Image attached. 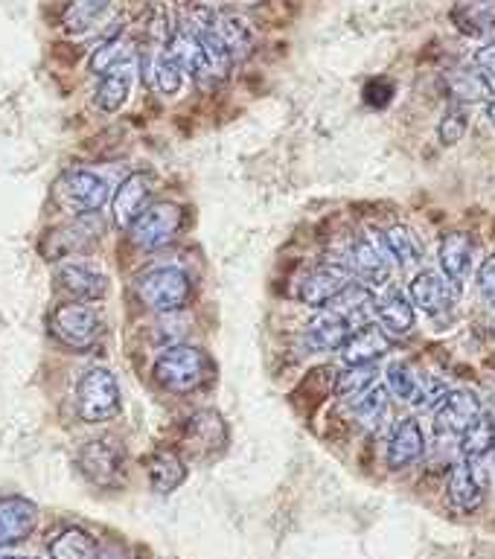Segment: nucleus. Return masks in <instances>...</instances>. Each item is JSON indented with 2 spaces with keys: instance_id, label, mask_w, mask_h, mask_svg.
Returning a JSON list of instances; mask_svg holds the SVG:
<instances>
[{
  "instance_id": "6e6552de",
  "label": "nucleus",
  "mask_w": 495,
  "mask_h": 559,
  "mask_svg": "<svg viewBox=\"0 0 495 559\" xmlns=\"http://www.w3.org/2000/svg\"><path fill=\"white\" fill-rule=\"evenodd\" d=\"M79 469L94 487L114 489L122 484V466H126V452L117 437H99L82 445L76 457Z\"/></svg>"
},
{
  "instance_id": "a211bd4d",
  "label": "nucleus",
  "mask_w": 495,
  "mask_h": 559,
  "mask_svg": "<svg viewBox=\"0 0 495 559\" xmlns=\"http://www.w3.org/2000/svg\"><path fill=\"white\" fill-rule=\"evenodd\" d=\"M423 454H426V437H423L420 423L414 417L400 419L391 428V437H388V452H385L388 469H409L411 463H417Z\"/></svg>"
},
{
  "instance_id": "9d476101",
  "label": "nucleus",
  "mask_w": 495,
  "mask_h": 559,
  "mask_svg": "<svg viewBox=\"0 0 495 559\" xmlns=\"http://www.w3.org/2000/svg\"><path fill=\"white\" fill-rule=\"evenodd\" d=\"M350 283H353V274H350L347 262L323 260L321 265H315V269L300 280L297 297H300L306 306L327 309V306H330L332 300H335V297L350 286Z\"/></svg>"
},
{
  "instance_id": "79ce46f5",
  "label": "nucleus",
  "mask_w": 495,
  "mask_h": 559,
  "mask_svg": "<svg viewBox=\"0 0 495 559\" xmlns=\"http://www.w3.org/2000/svg\"><path fill=\"white\" fill-rule=\"evenodd\" d=\"M94 559H131V554L120 542H103V545H96Z\"/></svg>"
},
{
  "instance_id": "f8f14e48",
  "label": "nucleus",
  "mask_w": 495,
  "mask_h": 559,
  "mask_svg": "<svg viewBox=\"0 0 495 559\" xmlns=\"http://www.w3.org/2000/svg\"><path fill=\"white\" fill-rule=\"evenodd\" d=\"M458 297H461V286H452L444 274H437L432 269L414 274L409 286V300L414 304V309H423L432 318L452 312Z\"/></svg>"
},
{
  "instance_id": "a878e982",
  "label": "nucleus",
  "mask_w": 495,
  "mask_h": 559,
  "mask_svg": "<svg viewBox=\"0 0 495 559\" xmlns=\"http://www.w3.org/2000/svg\"><path fill=\"white\" fill-rule=\"evenodd\" d=\"M187 480V463L173 449H157L149 457V484L157 496H169Z\"/></svg>"
},
{
  "instance_id": "b1692460",
  "label": "nucleus",
  "mask_w": 495,
  "mask_h": 559,
  "mask_svg": "<svg viewBox=\"0 0 495 559\" xmlns=\"http://www.w3.org/2000/svg\"><path fill=\"white\" fill-rule=\"evenodd\" d=\"M472 239L467 234H446L440 239V271L452 286H461L472 271Z\"/></svg>"
},
{
  "instance_id": "37998d69",
  "label": "nucleus",
  "mask_w": 495,
  "mask_h": 559,
  "mask_svg": "<svg viewBox=\"0 0 495 559\" xmlns=\"http://www.w3.org/2000/svg\"><path fill=\"white\" fill-rule=\"evenodd\" d=\"M487 114H490V120H493V126H495V96L487 103Z\"/></svg>"
},
{
  "instance_id": "c756f323",
  "label": "nucleus",
  "mask_w": 495,
  "mask_h": 559,
  "mask_svg": "<svg viewBox=\"0 0 495 559\" xmlns=\"http://www.w3.org/2000/svg\"><path fill=\"white\" fill-rule=\"evenodd\" d=\"M131 73H134V61L122 64V68L111 70V73H105L99 79V87H96V105H99V111L117 114L122 105L129 103Z\"/></svg>"
},
{
  "instance_id": "7ed1b4c3",
  "label": "nucleus",
  "mask_w": 495,
  "mask_h": 559,
  "mask_svg": "<svg viewBox=\"0 0 495 559\" xmlns=\"http://www.w3.org/2000/svg\"><path fill=\"white\" fill-rule=\"evenodd\" d=\"M122 393L120 382L111 370L91 367L82 373L76 388V411L85 423H108L120 414Z\"/></svg>"
},
{
  "instance_id": "20e7f679",
  "label": "nucleus",
  "mask_w": 495,
  "mask_h": 559,
  "mask_svg": "<svg viewBox=\"0 0 495 559\" xmlns=\"http://www.w3.org/2000/svg\"><path fill=\"white\" fill-rule=\"evenodd\" d=\"M99 236H103V218H99V213L73 216L44 234L42 253L52 262L70 260V257L91 251L99 242Z\"/></svg>"
},
{
  "instance_id": "9b49d317",
  "label": "nucleus",
  "mask_w": 495,
  "mask_h": 559,
  "mask_svg": "<svg viewBox=\"0 0 495 559\" xmlns=\"http://www.w3.org/2000/svg\"><path fill=\"white\" fill-rule=\"evenodd\" d=\"M481 417H484V405H481L479 396L467 388H458V391L446 393L444 400L435 405V431L440 437L458 440Z\"/></svg>"
},
{
  "instance_id": "cd10ccee",
  "label": "nucleus",
  "mask_w": 495,
  "mask_h": 559,
  "mask_svg": "<svg viewBox=\"0 0 495 559\" xmlns=\"http://www.w3.org/2000/svg\"><path fill=\"white\" fill-rule=\"evenodd\" d=\"M327 309L339 312L341 318L353 326V330H358V326H365L367 314L376 309V297L374 292H370L367 286H362V283H350V286L344 288V292H341V295L327 306Z\"/></svg>"
},
{
  "instance_id": "2eb2a0df",
  "label": "nucleus",
  "mask_w": 495,
  "mask_h": 559,
  "mask_svg": "<svg viewBox=\"0 0 495 559\" xmlns=\"http://www.w3.org/2000/svg\"><path fill=\"white\" fill-rule=\"evenodd\" d=\"M56 283L68 292L73 300L91 304V300H103L108 295V274L103 269H96L91 262H64L56 271Z\"/></svg>"
},
{
  "instance_id": "c85d7f7f",
  "label": "nucleus",
  "mask_w": 495,
  "mask_h": 559,
  "mask_svg": "<svg viewBox=\"0 0 495 559\" xmlns=\"http://www.w3.org/2000/svg\"><path fill=\"white\" fill-rule=\"evenodd\" d=\"M455 26L472 38H487L495 35V0H472L452 9Z\"/></svg>"
},
{
  "instance_id": "1a4fd4ad",
  "label": "nucleus",
  "mask_w": 495,
  "mask_h": 559,
  "mask_svg": "<svg viewBox=\"0 0 495 559\" xmlns=\"http://www.w3.org/2000/svg\"><path fill=\"white\" fill-rule=\"evenodd\" d=\"M385 379H388L391 396L411 402V405H423V408H435L437 402L449 393L440 379L417 373V367H411L409 361H391L385 370Z\"/></svg>"
},
{
  "instance_id": "39448f33",
  "label": "nucleus",
  "mask_w": 495,
  "mask_h": 559,
  "mask_svg": "<svg viewBox=\"0 0 495 559\" xmlns=\"http://www.w3.org/2000/svg\"><path fill=\"white\" fill-rule=\"evenodd\" d=\"M56 199L73 216H87V213H99L108 204L111 187L103 175L91 169H68L56 181Z\"/></svg>"
},
{
  "instance_id": "ddd939ff",
  "label": "nucleus",
  "mask_w": 495,
  "mask_h": 559,
  "mask_svg": "<svg viewBox=\"0 0 495 559\" xmlns=\"http://www.w3.org/2000/svg\"><path fill=\"white\" fill-rule=\"evenodd\" d=\"M166 52H169V59L181 68V73H190V79H196L201 87L216 85L222 73L216 70V64L210 61V56L204 52L199 41H196V35L190 29H175L169 44H166Z\"/></svg>"
},
{
  "instance_id": "f03ea898",
  "label": "nucleus",
  "mask_w": 495,
  "mask_h": 559,
  "mask_svg": "<svg viewBox=\"0 0 495 559\" xmlns=\"http://www.w3.org/2000/svg\"><path fill=\"white\" fill-rule=\"evenodd\" d=\"M134 292H138L140 304L152 312L175 314L192 300V280L187 271L166 265V269H152L140 274Z\"/></svg>"
},
{
  "instance_id": "bb28decb",
  "label": "nucleus",
  "mask_w": 495,
  "mask_h": 559,
  "mask_svg": "<svg viewBox=\"0 0 495 559\" xmlns=\"http://www.w3.org/2000/svg\"><path fill=\"white\" fill-rule=\"evenodd\" d=\"M353 414L367 431H385L391 426V393L385 384H374L370 391L353 400Z\"/></svg>"
},
{
  "instance_id": "49530a36",
  "label": "nucleus",
  "mask_w": 495,
  "mask_h": 559,
  "mask_svg": "<svg viewBox=\"0 0 495 559\" xmlns=\"http://www.w3.org/2000/svg\"><path fill=\"white\" fill-rule=\"evenodd\" d=\"M493 304H495V295H493Z\"/></svg>"
},
{
  "instance_id": "6ab92c4d",
  "label": "nucleus",
  "mask_w": 495,
  "mask_h": 559,
  "mask_svg": "<svg viewBox=\"0 0 495 559\" xmlns=\"http://www.w3.org/2000/svg\"><path fill=\"white\" fill-rule=\"evenodd\" d=\"M376 318H379V330L388 335V338H405L414 330L417 323V312H414V304L409 300L405 292L400 288H388L379 300H376Z\"/></svg>"
},
{
  "instance_id": "4468645a",
  "label": "nucleus",
  "mask_w": 495,
  "mask_h": 559,
  "mask_svg": "<svg viewBox=\"0 0 495 559\" xmlns=\"http://www.w3.org/2000/svg\"><path fill=\"white\" fill-rule=\"evenodd\" d=\"M347 269L353 277L362 280V286H385L391 280V260L382 245L370 236H356L350 245Z\"/></svg>"
},
{
  "instance_id": "ea45409f",
  "label": "nucleus",
  "mask_w": 495,
  "mask_h": 559,
  "mask_svg": "<svg viewBox=\"0 0 495 559\" xmlns=\"http://www.w3.org/2000/svg\"><path fill=\"white\" fill-rule=\"evenodd\" d=\"M475 73L481 76V82L487 85L490 96H495V41H487L475 52Z\"/></svg>"
},
{
  "instance_id": "423d86ee",
  "label": "nucleus",
  "mask_w": 495,
  "mask_h": 559,
  "mask_svg": "<svg viewBox=\"0 0 495 559\" xmlns=\"http://www.w3.org/2000/svg\"><path fill=\"white\" fill-rule=\"evenodd\" d=\"M50 332L64 347L85 349L99 338L103 314L96 312V306L82 304V300H68V304L56 306L50 312Z\"/></svg>"
},
{
  "instance_id": "4be33fe9",
  "label": "nucleus",
  "mask_w": 495,
  "mask_h": 559,
  "mask_svg": "<svg viewBox=\"0 0 495 559\" xmlns=\"http://www.w3.org/2000/svg\"><path fill=\"white\" fill-rule=\"evenodd\" d=\"M484 492H487V487L481 484L475 475L470 472V466L467 463H455L452 469H449V480H446V498H449V504H452V510H458V513H479L481 504H484Z\"/></svg>"
},
{
  "instance_id": "f704fd0d",
  "label": "nucleus",
  "mask_w": 495,
  "mask_h": 559,
  "mask_svg": "<svg viewBox=\"0 0 495 559\" xmlns=\"http://www.w3.org/2000/svg\"><path fill=\"white\" fill-rule=\"evenodd\" d=\"M187 435L196 437V443L204 445V449L222 445L227 440L225 423H222L216 411H199V414H192V419H187Z\"/></svg>"
},
{
  "instance_id": "0eeeda50",
  "label": "nucleus",
  "mask_w": 495,
  "mask_h": 559,
  "mask_svg": "<svg viewBox=\"0 0 495 559\" xmlns=\"http://www.w3.org/2000/svg\"><path fill=\"white\" fill-rule=\"evenodd\" d=\"M184 225V210L173 201H157V204H149L143 213H140L134 222L129 225L131 242L143 248V251H155V248H164L178 236Z\"/></svg>"
},
{
  "instance_id": "393cba45",
  "label": "nucleus",
  "mask_w": 495,
  "mask_h": 559,
  "mask_svg": "<svg viewBox=\"0 0 495 559\" xmlns=\"http://www.w3.org/2000/svg\"><path fill=\"white\" fill-rule=\"evenodd\" d=\"M140 68H143V76H146L149 85L155 87L161 96H175L184 87L181 68L169 59L166 50H149L140 61Z\"/></svg>"
},
{
  "instance_id": "c03bdc74",
  "label": "nucleus",
  "mask_w": 495,
  "mask_h": 559,
  "mask_svg": "<svg viewBox=\"0 0 495 559\" xmlns=\"http://www.w3.org/2000/svg\"><path fill=\"white\" fill-rule=\"evenodd\" d=\"M0 559H30V557H12V554H0Z\"/></svg>"
},
{
  "instance_id": "a18cd8bd",
  "label": "nucleus",
  "mask_w": 495,
  "mask_h": 559,
  "mask_svg": "<svg viewBox=\"0 0 495 559\" xmlns=\"http://www.w3.org/2000/svg\"><path fill=\"white\" fill-rule=\"evenodd\" d=\"M248 3H262V0H248Z\"/></svg>"
},
{
  "instance_id": "dca6fc26",
  "label": "nucleus",
  "mask_w": 495,
  "mask_h": 559,
  "mask_svg": "<svg viewBox=\"0 0 495 559\" xmlns=\"http://www.w3.org/2000/svg\"><path fill=\"white\" fill-rule=\"evenodd\" d=\"M38 524V507L24 496L0 498V550L21 545L33 536Z\"/></svg>"
},
{
  "instance_id": "412c9836",
  "label": "nucleus",
  "mask_w": 495,
  "mask_h": 559,
  "mask_svg": "<svg viewBox=\"0 0 495 559\" xmlns=\"http://www.w3.org/2000/svg\"><path fill=\"white\" fill-rule=\"evenodd\" d=\"M388 349H391V338L379 330V323H365V326L353 330V335L344 341L341 358H344V365L347 367L376 365Z\"/></svg>"
},
{
  "instance_id": "e433bc0d",
  "label": "nucleus",
  "mask_w": 495,
  "mask_h": 559,
  "mask_svg": "<svg viewBox=\"0 0 495 559\" xmlns=\"http://www.w3.org/2000/svg\"><path fill=\"white\" fill-rule=\"evenodd\" d=\"M379 379V367L376 365H356L341 370L339 379H335V393L341 400H356L365 391H370Z\"/></svg>"
},
{
  "instance_id": "7c9ffc66",
  "label": "nucleus",
  "mask_w": 495,
  "mask_h": 559,
  "mask_svg": "<svg viewBox=\"0 0 495 559\" xmlns=\"http://www.w3.org/2000/svg\"><path fill=\"white\" fill-rule=\"evenodd\" d=\"M96 545L99 542L82 527H64L47 542V554L50 559H94Z\"/></svg>"
},
{
  "instance_id": "72a5a7b5",
  "label": "nucleus",
  "mask_w": 495,
  "mask_h": 559,
  "mask_svg": "<svg viewBox=\"0 0 495 559\" xmlns=\"http://www.w3.org/2000/svg\"><path fill=\"white\" fill-rule=\"evenodd\" d=\"M446 82H449V94H452L455 99H461V103H490V99H493L487 85H484L479 73H475V68L452 70V73L446 76Z\"/></svg>"
},
{
  "instance_id": "58836bf2",
  "label": "nucleus",
  "mask_w": 495,
  "mask_h": 559,
  "mask_svg": "<svg viewBox=\"0 0 495 559\" xmlns=\"http://www.w3.org/2000/svg\"><path fill=\"white\" fill-rule=\"evenodd\" d=\"M467 129H470V114H467L463 105H452V108L444 114L440 126H437V134H440V143H444V146H455L458 140H463Z\"/></svg>"
},
{
  "instance_id": "2f4dec72",
  "label": "nucleus",
  "mask_w": 495,
  "mask_h": 559,
  "mask_svg": "<svg viewBox=\"0 0 495 559\" xmlns=\"http://www.w3.org/2000/svg\"><path fill=\"white\" fill-rule=\"evenodd\" d=\"M382 248L400 265H417L423 260V239L409 225H391L382 234Z\"/></svg>"
},
{
  "instance_id": "c9c22d12",
  "label": "nucleus",
  "mask_w": 495,
  "mask_h": 559,
  "mask_svg": "<svg viewBox=\"0 0 495 559\" xmlns=\"http://www.w3.org/2000/svg\"><path fill=\"white\" fill-rule=\"evenodd\" d=\"M111 7V0H70L64 9V29L70 33H85L105 15V9Z\"/></svg>"
},
{
  "instance_id": "4c0bfd02",
  "label": "nucleus",
  "mask_w": 495,
  "mask_h": 559,
  "mask_svg": "<svg viewBox=\"0 0 495 559\" xmlns=\"http://www.w3.org/2000/svg\"><path fill=\"white\" fill-rule=\"evenodd\" d=\"M143 33L152 44H155V50H166V44L173 38L175 26H173V15H169V9L164 3H152L146 9V15H143Z\"/></svg>"
},
{
  "instance_id": "aec40b11",
  "label": "nucleus",
  "mask_w": 495,
  "mask_h": 559,
  "mask_svg": "<svg viewBox=\"0 0 495 559\" xmlns=\"http://www.w3.org/2000/svg\"><path fill=\"white\" fill-rule=\"evenodd\" d=\"M353 335V326H350L339 312L332 309H323L306 323L304 330V344L309 353H332V349L344 347V341Z\"/></svg>"
},
{
  "instance_id": "a19ab883",
  "label": "nucleus",
  "mask_w": 495,
  "mask_h": 559,
  "mask_svg": "<svg viewBox=\"0 0 495 559\" xmlns=\"http://www.w3.org/2000/svg\"><path fill=\"white\" fill-rule=\"evenodd\" d=\"M479 292H484V295L493 297L495 295V253L493 257H487V260L481 262L479 269Z\"/></svg>"
},
{
  "instance_id": "473e14b6",
  "label": "nucleus",
  "mask_w": 495,
  "mask_h": 559,
  "mask_svg": "<svg viewBox=\"0 0 495 559\" xmlns=\"http://www.w3.org/2000/svg\"><path fill=\"white\" fill-rule=\"evenodd\" d=\"M134 41L126 38V35H114V38H105L99 47L91 56V70H94V76L103 79L105 73H111V70L122 68V64H131L134 61Z\"/></svg>"
},
{
  "instance_id": "f257e3e1",
  "label": "nucleus",
  "mask_w": 495,
  "mask_h": 559,
  "mask_svg": "<svg viewBox=\"0 0 495 559\" xmlns=\"http://www.w3.org/2000/svg\"><path fill=\"white\" fill-rule=\"evenodd\" d=\"M210 376H213V361L204 349L192 347V344H169L155 358L157 384L173 393L196 391L210 382Z\"/></svg>"
},
{
  "instance_id": "5701e85b",
  "label": "nucleus",
  "mask_w": 495,
  "mask_h": 559,
  "mask_svg": "<svg viewBox=\"0 0 495 559\" xmlns=\"http://www.w3.org/2000/svg\"><path fill=\"white\" fill-rule=\"evenodd\" d=\"M213 29H216L219 41L227 50L231 61L248 59L257 44V35H254L251 24L245 17L234 15V12H213Z\"/></svg>"
},
{
  "instance_id": "f3484780",
  "label": "nucleus",
  "mask_w": 495,
  "mask_h": 559,
  "mask_svg": "<svg viewBox=\"0 0 495 559\" xmlns=\"http://www.w3.org/2000/svg\"><path fill=\"white\" fill-rule=\"evenodd\" d=\"M152 192H155V183H152V175L149 173H131L126 175L114 192V222L120 227L129 230V225L134 218L149 207V199H152Z\"/></svg>"
}]
</instances>
